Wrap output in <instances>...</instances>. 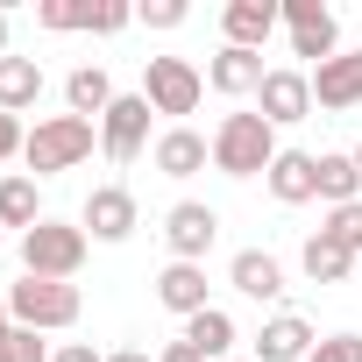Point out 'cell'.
<instances>
[{
	"label": "cell",
	"instance_id": "obj_32",
	"mask_svg": "<svg viewBox=\"0 0 362 362\" xmlns=\"http://www.w3.org/2000/svg\"><path fill=\"white\" fill-rule=\"evenodd\" d=\"M50 362H107V355H100V348H93V341H64V348H57V355H50Z\"/></svg>",
	"mask_w": 362,
	"mask_h": 362
},
{
	"label": "cell",
	"instance_id": "obj_13",
	"mask_svg": "<svg viewBox=\"0 0 362 362\" xmlns=\"http://www.w3.org/2000/svg\"><path fill=\"white\" fill-rule=\"evenodd\" d=\"M313 107H362V50L355 57H327L313 64Z\"/></svg>",
	"mask_w": 362,
	"mask_h": 362
},
{
	"label": "cell",
	"instance_id": "obj_4",
	"mask_svg": "<svg viewBox=\"0 0 362 362\" xmlns=\"http://www.w3.org/2000/svg\"><path fill=\"white\" fill-rule=\"evenodd\" d=\"M78 284H57V277H22L8 291V320L29 327V334H50V327H71L78 320Z\"/></svg>",
	"mask_w": 362,
	"mask_h": 362
},
{
	"label": "cell",
	"instance_id": "obj_11",
	"mask_svg": "<svg viewBox=\"0 0 362 362\" xmlns=\"http://www.w3.org/2000/svg\"><path fill=\"white\" fill-rule=\"evenodd\" d=\"M263 185H270L277 206H305V199H320V156H305V149H277V163L263 170Z\"/></svg>",
	"mask_w": 362,
	"mask_h": 362
},
{
	"label": "cell",
	"instance_id": "obj_21",
	"mask_svg": "<svg viewBox=\"0 0 362 362\" xmlns=\"http://www.w3.org/2000/svg\"><path fill=\"white\" fill-rule=\"evenodd\" d=\"M43 100V64L36 57H0V114H22Z\"/></svg>",
	"mask_w": 362,
	"mask_h": 362
},
{
	"label": "cell",
	"instance_id": "obj_36",
	"mask_svg": "<svg viewBox=\"0 0 362 362\" xmlns=\"http://www.w3.org/2000/svg\"><path fill=\"white\" fill-rule=\"evenodd\" d=\"M8 327H15V320H8V298H0V334H8Z\"/></svg>",
	"mask_w": 362,
	"mask_h": 362
},
{
	"label": "cell",
	"instance_id": "obj_9",
	"mask_svg": "<svg viewBox=\"0 0 362 362\" xmlns=\"http://www.w3.org/2000/svg\"><path fill=\"white\" fill-rule=\"evenodd\" d=\"M256 114H263L270 128L305 121V114H313V71H270L263 93H256Z\"/></svg>",
	"mask_w": 362,
	"mask_h": 362
},
{
	"label": "cell",
	"instance_id": "obj_1",
	"mask_svg": "<svg viewBox=\"0 0 362 362\" xmlns=\"http://www.w3.org/2000/svg\"><path fill=\"white\" fill-rule=\"evenodd\" d=\"M277 163V128L263 121V114H228L221 128H214V170H228V177H263Z\"/></svg>",
	"mask_w": 362,
	"mask_h": 362
},
{
	"label": "cell",
	"instance_id": "obj_6",
	"mask_svg": "<svg viewBox=\"0 0 362 362\" xmlns=\"http://www.w3.org/2000/svg\"><path fill=\"white\" fill-rule=\"evenodd\" d=\"M149 100L142 93H121L114 107H107V121H100V149H107V163H135L142 156V142H149Z\"/></svg>",
	"mask_w": 362,
	"mask_h": 362
},
{
	"label": "cell",
	"instance_id": "obj_20",
	"mask_svg": "<svg viewBox=\"0 0 362 362\" xmlns=\"http://www.w3.org/2000/svg\"><path fill=\"white\" fill-rule=\"evenodd\" d=\"M298 263H305V277H313V284H348V277H355V249H341L334 235H305Z\"/></svg>",
	"mask_w": 362,
	"mask_h": 362
},
{
	"label": "cell",
	"instance_id": "obj_24",
	"mask_svg": "<svg viewBox=\"0 0 362 362\" xmlns=\"http://www.w3.org/2000/svg\"><path fill=\"white\" fill-rule=\"evenodd\" d=\"M320 199H327V206H355V199H362L355 156H320Z\"/></svg>",
	"mask_w": 362,
	"mask_h": 362
},
{
	"label": "cell",
	"instance_id": "obj_8",
	"mask_svg": "<svg viewBox=\"0 0 362 362\" xmlns=\"http://www.w3.org/2000/svg\"><path fill=\"white\" fill-rule=\"evenodd\" d=\"M284 29H291V57H313V64H327L341 43V22L320 0H284Z\"/></svg>",
	"mask_w": 362,
	"mask_h": 362
},
{
	"label": "cell",
	"instance_id": "obj_22",
	"mask_svg": "<svg viewBox=\"0 0 362 362\" xmlns=\"http://www.w3.org/2000/svg\"><path fill=\"white\" fill-rule=\"evenodd\" d=\"M36 221H50L43 214V199H36V177L22 170V177H0V228H36Z\"/></svg>",
	"mask_w": 362,
	"mask_h": 362
},
{
	"label": "cell",
	"instance_id": "obj_31",
	"mask_svg": "<svg viewBox=\"0 0 362 362\" xmlns=\"http://www.w3.org/2000/svg\"><path fill=\"white\" fill-rule=\"evenodd\" d=\"M22 149H29L22 121H15V114H0V163H8V156H22Z\"/></svg>",
	"mask_w": 362,
	"mask_h": 362
},
{
	"label": "cell",
	"instance_id": "obj_7",
	"mask_svg": "<svg viewBox=\"0 0 362 362\" xmlns=\"http://www.w3.org/2000/svg\"><path fill=\"white\" fill-rule=\"evenodd\" d=\"M214 235H221V214H214V206H199V199H177V206L163 214V242H170V263H206Z\"/></svg>",
	"mask_w": 362,
	"mask_h": 362
},
{
	"label": "cell",
	"instance_id": "obj_26",
	"mask_svg": "<svg viewBox=\"0 0 362 362\" xmlns=\"http://www.w3.org/2000/svg\"><path fill=\"white\" fill-rule=\"evenodd\" d=\"M0 362H50V348H43V334L8 327V334H0Z\"/></svg>",
	"mask_w": 362,
	"mask_h": 362
},
{
	"label": "cell",
	"instance_id": "obj_18",
	"mask_svg": "<svg viewBox=\"0 0 362 362\" xmlns=\"http://www.w3.org/2000/svg\"><path fill=\"white\" fill-rule=\"evenodd\" d=\"M156 305H170L177 320L206 313V263H170V270L156 277Z\"/></svg>",
	"mask_w": 362,
	"mask_h": 362
},
{
	"label": "cell",
	"instance_id": "obj_27",
	"mask_svg": "<svg viewBox=\"0 0 362 362\" xmlns=\"http://www.w3.org/2000/svg\"><path fill=\"white\" fill-rule=\"evenodd\" d=\"M320 235H334V242H341V249H355V256H362V199H355V206H334V214H327V228H320Z\"/></svg>",
	"mask_w": 362,
	"mask_h": 362
},
{
	"label": "cell",
	"instance_id": "obj_33",
	"mask_svg": "<svg viewBox=\"0 0 362 362\" xmlns=\"http://www.w3.org/2000/svg\"><path fill=\"white\" fill-rule=\"evenodd\" d=\"M156 362H206V355H199V348H192V341H185V334H177V341H170V348H163V355H156Z\"/></svg>",
	"mask_w": 362,
	"mask_h": 362
},
{
	"label": "cell",
	"instance_id": "obj_25",
	"mask_svg": "<svg viewBox=\"0 0 362 362\" xmlns=\"http://www.w3.org/2000/svg\"><path fill=\"white\" fill-rule=\"evenodd\" d=\"M86 15H93V0H36V22H43L50 36H71V29H86Z\"/></svg>",
	"mask_w": 362,
	"mask_h": 362
},
{
	"label": "cell",
	"instance_id": "obj_29",
	"mask_svg": "<svg viewBox=\"0 0 362 362\" xmlns=\"http://www.w3.org/2000/svg\"><path fill=\"white\" fill-rule=\"evenodd\" d=\"M313 362H362V334H327L313 348Z\"/></svg>",
	"mask_w": 362,
	"mask_h": 362
},
{
	"label": "cell",
	"instance_id": "obj_19",
	"mask_svg": "<svg viewBox=\"0 0 362 362\" xmlns=\"http://www.w3.org/2000/svg\"><path fill=\"white\" fill-rule=\"evenodd\" d=\"M64 100H71V114H78V121H107V107H114L121 93H114V78H107L100 64H78V71L64 78Z\"/></svg>",
	"mask_w": 362,
	"mask_h": 362
},
{
	"label": "cell",
	"instance_id": "obj_23",
	"mask_svg": "<svg viewBox=\"0 0 362 362\" xmlns=\"http://www.w3.org/2000/svg\"><path fill=\"white\" fill-rule=\"evenodd\" d=\"M185 341L214 362V355H228V348H235V320H228L221 305H206V313H192V320H185Z\"/></svg>",
	"mask_w": 362,
	"mask_h": 362
},
{
	"label": "cell",
	"instance_id": "obj_12",
	"mask_svg": "<svg viewBox=\"0 0 362 362\" xmlns=\"http://www.w3.org/2000/svg\"><path fill=\"white\" fill-rule=\"evenodd\" d=\"M149 156H156V170H163V177H199V170L214 163V142H206L199 128L177 121V128H163V135H156V149H149Z\"/></svg>",
	"mask_w": 362,
	"mask_h": 362
},
{
	"label": "cell",
	"instance_id": "obj_30",
	"mask_svg": "<svg viewBox=\"0 0 362 362\" xmlns=\"http://www.w3.org/2000/svg\"><path fill=\"white\" fill-rule=\"evenodd\" d=\"M142 22L149 29H177L185 22V0H142Z\"/></svg>",
	"mask_w": 362,
	"mask_h": 362
},
{
	"label": "cell",
	"instance_id": "obj_37",
	"mask_svg": "<svg viewBox=\"0 0 362 362\" xmlns=\"http://www.w3.org/2000/svg\"><path fill=\"white\" fill-rule=\"evenodd\" d=\"M348 156H355V170H362V142H355V149H348Z\"/></svg>",
	"mask_w": 362,
	"mask_h": 362
},
{
	"label": "cell",
	"instance_id": "obj_2",
	"mask_svg": "<svg viewBox=\"0 0 362 362\" xmlns=\"http://www.w3.org/2000/svg\"><path fill=\"white\" fill-rule=\"evenodd\" d=\"M86 156H93V121H78V114H50V121H36V128H29V149H22L29 177L78 170Z\"/></svg>",
	"mask_w": 362,
	"mask_h": 362
},
{
	"label": "cell",
	"instance_id": "obj_5",
	"mask_svg": "<svg viewBox=\"0 0 362 362\" xmlns=\"http://www.w3.org/2000/svg\"><path fill=\"white\" fill-rule=\"evenodd\" d=\"M199 93H206V78H199V64H185V57H149L142 64V100L156 107V114H192L199 107Z\"/></svg>",
	"mask_w": 362,
	"mask_h": 362
},
{
	"label": "cell",
	"instance_id": "obj_15",
	"mask_svg": "<svg viewBox=\"0 0 362 362\" xmlns=\"http://www.w3.org/2000/svg\"><path fill=\"white\" fill-rule=\"evenodd\" d=\"M263 78H270V71H263V50H235V43H228V50L206 64V86H214V93H228V100L263 93Z\"/></svg>",
	"mask_w": 362,
	"mask_h": 362
},
{
	"label": "cell",
	"instance_id": "obj_14",
	"mask_svg": "<svg viewBox=\"0 0 362 362\" xmlns=\"http://www.w3.org/2000/svg\"><path fill=\"white\" fill-rule=\"evenodd\" d=\"M277 22H284L277 0H228V15H221V29H228V43H235V50H263Z\"/></svg>",
	"mask_w": 362,
	"mask_h": 362
},
{
	"label": "cell",
	"instance_id": "obj_28",
	"mask_svg": "<svg viewBox=\"0 0 362 362\" xmlns=\"http://www.w3.org/2000/svg\"><path fill=\"white\" fill-rule=\"evenodd\" d=\"M128 22H135L128 0H93V15H86V29H93V36H121Z\"/></svg>",
	"mask_w": 362,
	"mask_h": 362
},
{
	"label": "cell",
	"instance_id": "obj_16",
	"mask_svg": "<svg viewBox=\"0 0 362 362\" xmlns=\"http://www.w3.org/2000/svg\"><path fill=\"white\" fill-rule=\"evenodd\" d=\"M313 348H320V334H313L298 313H277V320L256 334V355H263V362H313Z\"/></svg>",
	"mask_w": 362,
	"mask_h": 362
},
{
	"label": "cell",
	"instance_id": "obj_38",
	"mask_svg": "<svg viewBox=\"0 0 362 362\" xmlns=\"http://www.w3.org/2000/svg\"><path fill=\"white\" fill-rule=\"evenodd\" d=\"M355 270H362V256H355Z\"/></svg>",
	"mask_w": 362,
	"mask_h": 362
},
{
	"label": "cell",
	"instance_id": "obj_3",
	"mask_svg": "<svg viewBox=\"0 0 362 362\" xmlns=\"http://www.w3.org/2000/svg\"><path fill=\"white\" fill-rule=\"evenodd\" d=\"M86 249H93V235L71 228V221H36V228L22 235V263H29V277H57V284L78 277Z\"/></svg>",
	"mask_w": 362,
	"mask_h": 362
},
{
	"label": "cell",
	"instance_id": "obj_35",
	"mask_svg": "<svg viewBox=\"0 0 362 362\" xmlns=\"http://www.w3.org/2000/svg\"><path fill=\"white\" fill-rule=\"evenodd\" d=\"M0 57H8V15H0Z\"/></svg>",
	"mask_w": 362,
	"mask_h": 362
},
{
	"label": "cell",
	"instance_id": "obj_34",
	"mask_svg": "<svg viewBox=\"0 0 362 362\" xmlns=\"http://www.w3.org/2000/svg\"><path fill=\"white\" fill-rule=\"evenodd\" d=\"M107 362H149V355H142V348H114Z\"/></svg>",
	"mask_w": 362,
	"mask_h": 362
},
{
	"label": "cell",
	"instance_id": "obj_17",
	"mask_svg": "<svg viewBox=\"0 0 362 362\" xmlns=\"http://www.w3.org/2000/svg\"><path fill=\"white\" fill-rule=\"evenodd\" d=\"M228 284H235L242 298H263V305H270V298H284V270H277V256H270V249H242V256L228 263Z\"/></svg>",
	"mask_w": 362,
	"mask_h": 362
},
{
	"label": "cell",
	"instance_id": "obj_10",
	"mask_svg": "<svg viewBox=\"0 0 362 362\" xmlns=\"http://www.w3.org/2000/svg\"><path fill=\"white\" fill-rule=\"evenodd\" d=\"M78 228H86L93 242H128V235H135V192H128V185H93Z\"/></svg>",
	"mask_w": 362,
	"mask_h": 362
}]
</instances>
